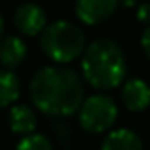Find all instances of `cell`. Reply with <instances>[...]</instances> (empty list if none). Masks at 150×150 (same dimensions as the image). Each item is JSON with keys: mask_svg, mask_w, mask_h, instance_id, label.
Wrapping results in <instances>:
<instances>
[{"mask_svg": "<svg viewBox=\"0 0 150 150\" xmlns=\"http://www.w3.org/2000/svg\"><path fill=\"white\" fill-rule=\"evenodd\" d=\"M28 97L42 115L62 118L78 113L85 99V83L74 69L51 64L34 72L28 83Z\"/></svg>", "mask_w": 150, "mask_h": 150, "instance_id": "obj_1", "label": "cell"}, {"mask_svg": "<svg viewBox=\"0 0 150 150\" xmlns=\"http://www.w3.org/2000/svg\"><path fill=\"white\" fill-rule=\"evenodd\" d=\"M83 83L99 92L120 87L127 78V58L120 44L110 37H99L87 44L80 57Z\"/></svg>", "mask_w": 150, "mask_h": 150, "instance_id": "obj_2", "label": "cell"}, {"mask_svg": "<svg viewBox=\"0 0 150 150\" xmlns=\"http://www.w3.org/2000/svg\"><path fill=\"white\" fill-rule=\"evenodd\" d=\"M42 55L55 65H67L80 58L87 48L83 30L69 20H57L46 25L39 35Z\"/></svg>", "mask_w": 150, "mask_h": 150, "instance_id": "obj_3", "label": "cell"}, {"mask_svg": "<svg viewBox=\"0 0 150 150\" xmlns=\"http://www.w3.org/2000/svg\"><path fill=\"white\" fill-rule=\"evenodd\" d=\"M118 117V106L108 94H92L83 99L78 110V122L88 134H106L113 129Z\"/></svg>", "mask_w": 150, "mask_h": 150, "instance_id": "obj_4", "label": "cell"}, {"mask_svg": "<svg viewBox=\"0 0 150 150\" xmlns=\"http://www.w3.org/2000/svg\"><path fill=\"white\" fill-rule=\"evenodd\" d=\"M14 28L27 37H39L41 32L48 25V16L44 9L35 2H25L20 4L13 14Z\"/></svg>", "mask_w": 150, "mask_h": 150, "instance_id": "obj_5", "label": "cell"}, {"mask_svg": "<svg viewBox=\"0 0 150 150\" xmlns=\"http://www.w3.org/2000/svg\"><path fill=\"white\" fill-rule=\"evenodd\" d=\"M118 9V0H74L76 18L88 25L97 27L106 23Z\"/></svg>", "mask_w": 150, "mask_h": 150, "instance_id": "obj_6", "label": "cell"}, {"mask_svg": "<svg viewBox=\"0 0 150 150\" xmlns=\"http://www.w3.org/2000/svg\"><path fill=\"white\" fill-rule=\"evenodd\" d=\"M120 99L129 111H145L150 106V85L141 78H129L122 83Z\"/></svg>", "mask_w": 150, "mask_h": 150, "instance_id": "obj_7", "label": "cell"}, {"mask_svg": "<svg viewBox=\"0 0 150 150\" xmlns=\"http://www.w3.org/2000/svg\"><path fill=\"white\" fill-rule=\"evenodd\" d=\"M7 122H9V129L18 134V136H28L32 132H35L37 127V115L35 110L28 104H13L9 108V115H7Z\"/></svg>", "mask_w": 150, "mask_h": 150, "instance_id": "obj_8", "label": "cell"}, {"mask_svg": "<svg viewBox=\"0 0 150 150\" xmlns=\"http://www.w3.org/2000/svg\"><path fill=\"white\" fill-rule=\"evenodd\" d=\"M27 58V42L20 35H6L0 41V64L2 69L14 71Z\"/></svg>", "mask_w": 150, "mask_h": 150, "instance_id": "obj_9", "label": "cell"}, {"mask_svg": "<svg viewBox=\"0 0 150 150\" xmlns=\"http://www.w3.org/2000/svg\"><path fill=\"white\" fill-rule=\"evenodd\" d=\"M101 150H143V141L136 131L118 127L104 134Z\"/></svg>", "mask_w": 150, "mask_h": 150, "instance_id": "obj_10", "label": "cell"}, {"mask_svg": "<svg viewBox=\"0 0 150 150\" xmlns=\"http://www.w3.org/2000/svg\"><path fill=\"white\" fill-rule=\"evenodd\" d=\"M21 92V83L13 71L0 69V110L16 104Z\"/></svg>", "mask_w": 150, "mask_h": 150, "instance_id": "obj_11", "label": "cell"}, {"mask_svg": "<svg viewBox=\"0 0 150 150\" xmlns=\"http://www.w3.org/2000/svg\"><path fill=\"white\" fill-rule=\"evenodd\" d=\"M16 150H53V145L44 134L32 132L28 136H23L18 141Z\"/></svg>", "mask_w": 150, "mask_h": 150, "instance_id": "obj_12", "label": "cell"}, {"mask_svg": "<svg viewBox=\"0 0 150 150\" xmlns=\"http://www.w3.org/2000/svg\"><path fill=\"white\" fill-rule=\"evenodd\" d=\"M136 20L143 27H150V2H143L136 6Z\"/></svg>", "mask_w": 150, "mask_h": 150, "instance_id": "obj_13", "label": "cell"}, {"mask_svg": "<svg viewBox=\"0 0 150 150\" xmlns=\"http://www.w3.org/2000/svg\"><path fill=\"white\" fill-rule=\"evenodd\" d=\"M139 46H141L145 57L150 60V27H145V28H143L141 37H139Z\"/></svg>", "mask_w": 150, "mask_h": 150, "instance_id": "obj_14", "label": "cell"}, {"mask_svg": "<svg viewBox=\"0 0 150 150\" xmlns=\"http://www.w3.org/2000/svg\"><path fill=\"white\" fill-rule=\"evenodd\" d=\"M136 6H138L136 0H118V7H124V9H132Z\"/></svg>", "mask_w": 150, "mask_h": 150, "instance_id": "obj_15", "label": "cell"}, {"mask_svg": "<svg viewBox=\"0 0 150 150\" xmlns=\"http://www.w3.org/2000/svg\"><path fill=\"white\" fill-rule=\"evenodd\" d=\"M4 28H6V23H4V16L0 13V41H2V35H4Z\"/></svg>", "mask_w": 150, "mask_h": 150, "instance_id": "obj_16", "label": "cell"}]
</instances>
